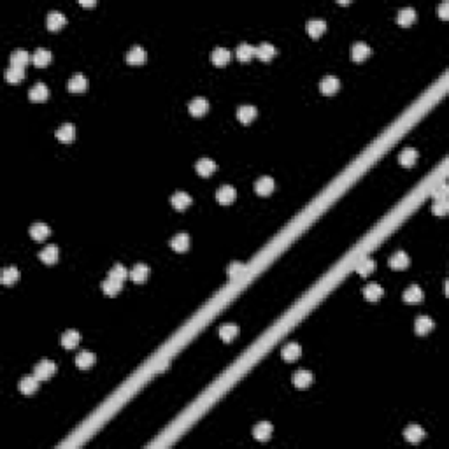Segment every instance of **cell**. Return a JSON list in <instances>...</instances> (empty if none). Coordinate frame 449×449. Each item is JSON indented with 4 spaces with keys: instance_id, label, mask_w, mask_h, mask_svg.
Segmentation results:
<instances>
[{
    "instance_id": "obj_38",
    "label": "cell",
    "mask_w": 449,
    "mask_h": 449,
    "mask_svg": "<svg viewBox=\"0 0 449 449\" xmlns=\"http://www.w3.org/2000/svg\"><path fill=\"white\" fill-rule=\"evenodd\" d=\"M414 20H416V11H414L412 7H402L400 11H398L397 21H398L400 25H404V27L411 25Z\"/></svg>"
},
{
    "instance_id": "obj_35",
    "label": "cell",
    "mask_w": 449,
    "mask_h": 449,
    "mask_svg": "<svg viewBox=\"0 0 449 449\" xmlns=\"http://www.w3.org/2000/svg\"><path fill=\"white\" fill-rule=\"evenodd\" d=\"M30 58H32V56L28 55L25 49H16V51H12V55H11V67L23 69L25 65L30 62Z\"/></svg>"
},
{
    "instance_id": "obj_23",
    "label": "cell",
    "mask_w": 449,
    "mask_h": 449,
    "mask_svg": "<svg viewBox=\"0 0 449 449\" xmlns=\"http://www.w3.org/2000/svg\"><path fill=\"white\" fill-rule=\"evenodd\" d=\"M170 248L178 253H185L189 248V235L188 233H178L170 239Z\"/></svg>"
},
{
    "instance_id": "obj_25",
    "label": "cell",
    "mask_w": 449,
    "mask_h": 449,
    "mask_svg": "<svg viewBox=\"0 0 449 449\" xmlns=\"http://www.w3.org/2000/svg\"><path fill=\"white\" fill-rule=\"evenodd\" d=\"M148 276H150V268H148V265H144V263H137L134 268H132V272H130L132 281H134V283H137V284L146 283Z\"/></svg>"
},
{
    "instance_id": "obj_17",
    "label": "cell",
    "mask_w": 449,
    "mask_h": 449,
    "mask_svg": "<svg viewBox=\"0 0 449 449\" xmlns=\"http://www.w3.org/2000/svg\"><path fill=\"white\" fill-rule=\"evenodd\" d=\"M170 202H172L174 209L185 211L186 207L191 205V197H189L186 191H176V193L172 195V198H170Z\"/></svg>"
},
{
    "instance_id": "obj_15",
    "label": "cell",
    "mask_w": 449,
    "mask_h": 449,
    "mask_svg": "<svg viewBox=\"0 0 449 449\" xmlns=\"http://www.w3.org/2000/svg\"><path fill=\"white\" fill-rule=\"evenodd\" d=\"M292 382H293V386H297V388H307V386H311L312 384V372H309V371H297L295 374L292 375Z\"/></svg>"
},
{
    "instance_id": "obj_37",
    "label": "cell",
    "mask_w": 449,
    "mask_h": 449,
    "mask_svg": "<svg viewBox=\"0 0 449 449\" xmlns=\"http://www.w3.org/2000/svg\"><path fill=\"white\" fill-rule=\"evenodd\" d=\"M39 258L47 265L56 263V260H58V248H56V246H46V248L39 253Z\"/></svg>"
},
{
    "instance_id": "obj_44",
    "label": "cell",
    "mask_w": 449,
    "mask_h": 449,
    "mask_svg": "<svg viewBox=\"0 0 449 449\" xmlns=\"http://www.w3.org/2000/svg\"><path fill=\"white\" fill-rule=\"evenodd\" d=\"M126 274H128V272H126V268L123 267L121 263H116L114 267H112V268L109 270V276H111V277H114V279H119V281L125 279Z\"/></svg>"
},
{
    "instance_id": "obj_32",
    "label": "cell",
    "mask_w": 449,
    "mask_h": 449,
    "mask_svg": "<svg viewBox=\"0 0 449 449\" xmlns=\"http://www.w3.org/2000/svg\"><path fill=\"white\" fill-rule=\"evenodd\" d=\"M95 362H97V356H95L93 353H90V351H81V353L75 356V365H77L79 369H90V367L95 365Z\"/></svg>"
},
{
    "instance_id": "obj_8",
    "label": "cell",
    "mask_w": 449,
    "mask_h": 449,
    "mask_svg": "<svg viewBox=\"0 0 449 449\" xmlns=\"http://www.w3.org/2000/svg\"><path fill=\"white\" fill-rule=\"evenodd\" d=\"M255 191L260 195V197H268V195L274 191V179L268 178V176L260 178L255 183Z\"/></svg>"
},
{
    "instance_id": "obj_21",
    "label": "cell",
    "mask_w": 449,
    "mask_h": 449,
    "mask_svg": "<svg viewBox=\"0 0 449 449\" xmlns=\"http://www.w3.org/2000/svg\"><path fill=\"white\" fill-rule=\"evenodd\" d=\"M188 109L191 112V116H204L209 111V102L205 99H202V97H197V99H193L189 102Z\"/></svg>"
},
{
    "instance_id": "obj_13",
    "label": "cell",
    "mask_w": 449,
    "mask_h": 449,
    "mask_svg": "<svg viewBox=\"0 0 449 449\" xmlns=\"http://www.w3.org/2000/svg\"><path fill=\"white\" fill-rule=\"evenodd\" d=\"M371 53L372 49L367 42H355L353 47H351V58L355 60V62H363Z\"/></svg>"
},
{
    "instance_id": "obj_18",
    "label": "cell",
    "mask_w": 449,
    "mask_h": 449,
    "mask_svg": "<svg viewBox=\"0 0 449 449\" xmlns=\"http://www.w3.org/2000/svg\"><path fill=\"white\" fill-rule=\"evenodd\" d=\"M398 162L404 167H412L414 163L418 162V151L414 148H404L400 151V154H398Z\"/></svg>"
},
{
    "instance_id": "obj_27",
    "label": "cell",
    "mask_w": 449,
    "mask_h": 449,
    "mask_svg": "<svg viewBox=\"0 0 449 449\" xmlns=\"http://www.w3.org/2000/svg\"><path fill=\"white\" fill-rule=\"evenodd\" d=\"M255 55L260 60H263V62H268L276 55V47L272 46L270 42H262L258 47H255Z\"/></svg>"
},
{
    "instance_id": "obj_9",
    "label": "cell",
    "mask_w": 449,
    "mask_h": 449,
    "mask_svg": "<svg viewBox=\"0 0 449 449\" xmlns=\"http://www.w3.org/2000/svg\"><path fill=\"white\" fill-rule=\"evenodd\" d=\"M195 170H197V174H200L202 178H209L211 174H214V170H216V162L211 160V158H200L195 163Z\"/></svg>"
},
{
    "instance_id": "obj_19",
    "label": "cell",
    "mask_w": 449,
    "mask_h": 449,
    "mask_svg": "<svg viewBox=\"0 0 449 449\" xmlns=\"http://www.w3.org/2000/svg\"><path fill=\"white\" fill-rule=\"evenodd\" d=\"M121 288H123V281L114 279V277H111V276H107V279H104V283H102L104 293L109 297L118 295V293L121 292Z\"/></svg>"
},
{
    "instance_id": "obj_10",
    "label": "cell",
    "mask_w": 449,
    "mask_h": 449,
    "mask_svg": "<svg viewBox=\"0 0 449 449\" xmlns=\"http://www.w3.org/2000/svg\"><path fill=\"white\" fill-rule=\"evenodd\" d=\"M272 432H274V426L267 421H262L253 428V437H255L256 441L263 442V441H268V439H270Z\"/></svg>"
},
{
    "instance_id": "obj_42",
    "label": "cell",
    "mask_w": 449,
    "mask_h": 449,
    "mask_svg": "<svg viewBox=\"0 0 449 449\" xmlns=\"http://www.w3.org/2000/svg\"><path fill=\"white\" fill-rule=\"evenodd\" d=\"M375 268V262L372 260V258H365V260L362 262V263H358V267H356V272H358L360 276H369V274H372Z\"/></svg>"
},
{
    "instance_id": "obj_20",
    "label": "cell",
    "mask_w": 449,
    "mask_h": 449,
    "mask_svg": "<svg viewBox=\"0 0 449 449\" xmlns=\"http://www.w3.org/2000/svg\"><path fill=\"white\" fill-rule=\"evenodd\" d=\"M404 437H406L407 442L416 444V442H419V441L425 439V430L418 425H409L406 430H404Z\"/></svg>"
},
{
    "instance_id": "obj_5",
    "label": "cell",
    "mask_w": 449,
    "mask_h": 449,
    "mask_svg": "<svg viewBox=\"0 0 449 449\" xmlns=\"http://www.w3.org/2000/svg\"><path fill=\"white\" fill-rule=\"evenodd\" d=\"M56 139L63 144H69L75 139V126L72 123H63V125L58 126L56 130Z\"/></svg>"
},
{
    "instance_id": "obj_41",
    "label": "cell",
    "mask_w": 449,
    "mask_h": 449,
    "mask_svg": "<svg viewBox=\"0 0 449 449\" xmlns=\"http://www.w3.org/2000/svg\"><path fill=\"white\" fill-rule=\"evenodd\" d=\"M25 77V72L23 69L20 67H9L7 71H5V79H7L9 83H20V81H23Z\"/></svg>"
},
{
    "instance_id": "obj_30",
    "label": "cell",
    "mask_w": 449,
    "mask_h": 449,
    "mask_svg": "<svg viewBox=\"0 0 449 449\" xmlns=\"http://www.w3.org/2000/svg\"><path fill=\"white\" fill-rule=\"evenodd\" d=\"M211 60H213L214 65L218 67H223L230 62V51L226 47H216L213 53H211Z\"/></svg>"
},
{
    "instance_id": "obj_24",
    "label": "cell",
    "mask_w": 449,
    "mask_h": 449,
    "mask_svg": "<svg viewBox=\"0 0 449 449\" xmlns=\"http://www.w3.org/2000/svg\"><path fill=\"white\" fill-rule=\"evenodd\" d=\"M281 355H283V358L286 360V362H295V360L300 358V355H302V347H300V344H297V342H290L283 347Z\"/></svg>"
},
{
    "instance_id": "obj_29",
    "label": "cell",
    "mask_w": 449,
    "mask_h": 449,
    "mask_svg": "<svg viewBox=\"0 0 449 449\" xmlns=\"http://www.w3.org/2000/svg\"><path fill=\"white\" fill-rule=\"evenodd\" d=\"M30 235H32V239H36V240H44V239H47L49 237V233H51V228L47 226V224H44V223H34L30 226Z\"/></svg>"
},
{
    "instance_id": "obj_46",
    "label": "cell",
    "mask_w": 449,
    "mask_h": 449,
    "mask_svg": "<svg viewBox=\"0 0 449 449\" xmlns=\"http://www.w3.org/2000/svg\"><path fill=\"white\" fill-rule=\"evenodd\" d=\"M81 5H95V2H84V0H81Z\"/></svg>"
},
{
    "instance_id": "obj_14",
    "label": "cell",
    "mask_w": 449,
    "mask_h": 449,
    "mask_svg": "<svg viewBox=\"0 0 449 449\" xmlns=\"http://www.w3.org/2000/svg\"><path fill=\"white\" fill-rule=\"evenodd\" d=\"M432 328H434V319L430 318V316H418L416 321H414V330H416L418 335L430 334Z\"/></svg>"
},
{
    "instance_id": "obj_45",
    "label": "cell",
    "mask_w": 449,
    "mask_h": 449,
    "mask_svg": "<svg viewBox=\"0 0 449 449\" xmlns=\"http://www.w3.org/2000/svg\"><path fill=\"white\" fill-rule=\"evenodd\" d=\"M240 272H244V265L239 263V262H233V263H230L228 268H226V274H228L230 277H235L237 274H240Z\"/></svg>"
},
{
    "instance_id": "obj_16",
    "label": "cell",
    "mask_w": 449,
    "mask_h": 449,
    "mask_svg": "<svg viewBox=\"0 0 449 449\" xmlns=\"http://www.w3.org/2000/svg\"><path fill=\"white\" fill-rule=\"evenodd\" d=\"M402 299H404V302H407V303H419V302H423L425 295H423L421 288L416 286V284H412V286H409L406 292H404Z\"/></svg>"
},
{
    "instance_id": "obj_34",
    "label": "cell",
    "mask_w": 449,
    "mask_h": 449,
    "mask_svg": "<svg viewBox=\"0 0 449 449\" xmlns=\"http://www.w3.org/2000/svg\"><path fill=\"white\" fill-rule=\"evenodd\" d=\"M237 118H239L240 123L248 125V123H251L253 119L256 118V107H253V106H240L239 109H237Z\"/></svg>"
},
{
    "instance_id": "obj_3",
    "label": "cell",
    "mask_w": 449,
    "mask_h": 449,
    "mask_svg": "<svg viewBox=\"0 0 449 449\" xmlns=\"http://www.w3.org/2000/svg\"><path fill=\"white\" fill-rule=\"evenodd\" d=\"M146 58H148V53L142 46H134L125 55L126 63H130V65H141V63L146 62Z\"/></svg>"
},
{
    "instance_id": "obj_11",
    "label": "cell",
    "mask_w": 449,
    "mask_h": 449,
    "mask_svg": "<svg viewBox=\"0 0 449 449\" xmlns=\"http://www.w3.org/2000/svg\"><path fill=\"white\" fill-rule=\"evenodd\" d=\"M69 91L72 93H83L84 90L88 88V79L84 77L83 74H74L67 83Z\"/></svg>"
},
{
    "instance_id": "obj_36",
    "label": "cell",
    "mask_w": 449,
    "mask_h": 449,
    "mask_svg": "<svg viewBox=\"0 0 449 449\" xmlns=\"http://www.w3.org/2000/svg\"><path fill=\"white\" fill-rule=\"evenodd\" d=\"M18 279H20V270L16 267H5L4 270H2L0 281H2V284H5V286H11V284L18 283Z\"/></svg>"
},
{
    "instance_id": "obj_40",
    "label": "cell",
    "mask_w": 449,
    "mask_h": 449,
    "mask_svg": "<svg viewBox=\"0 0 449 449\" xmlns=\"http://www.w3.org/2000/svg\"><path fill=\"white\" fill-rule=\"evenodd\" d=\"M253 55H255V47H253L251 44H248V42L239 44V47H237V56H239L240 62H248V60L253 58Z\"/></svg>"
},
{
    "instance_id": "obj_4",
    "label": "cell",
    "mask_w": 449,
    "mask_h": 449,
    "mask_svg": "<svg viewBox=\"0 0 449 449\" xmlns=\"http://www.w3.org/2000/svg\"><path fill=\"white\" fill-rule=\"evenodd\" d=\"M47 97H49V88L44 83H36L28 91V99L32 102H44V100H47Z\"/></svg>"
},
{
    "instance_id": "obj_2",
    "label": "cell",
    "mask_w": 449,
    "mask_h": 449,
    "mask_svg": "<svg viewBox=\"0 0 449 449\" xmlns=\"http://www.w3.org/2000/svg\"><path fill=\"white\" fill-rule=\"evenodd\" d=\"M340 88V81L334 75H325L321 81H319V91L323 95H334L337 93Z\"/></svg>"
},
{
    "instance_id": "obj_1",
    "label": "cell",
    "mask_w": 449,
    "mask_h": 449,
    "mask_svg": "<svg viewBox=\"0 0 449 449\" xmlns=\"http://www.w3.org/2000/svg\"><path fill=\"white\" fill-rule=\"evenodd\" d=\"M55 372H56V363L51 362V360H42L34 369V375L37 379H49L55 375Z\"/></svg>"
},
{
    "instance_id": "obj_33",
    "label": "cell",
    "mask_w": 449,
    "mask_h": 449,
    "mask_svg": "<svg viewBox=\"0 0 449 449\" xmlns=\"http://www.w3.org/2000/svg\"><path fill=\"white\" fill-rule=\"evenodd\" d=\"M79 340H81V335H79L77 330H67L62 335V346L65 349H74L79 344Z\"/></svg>"
},
{
    "instance_id": "obj_12",
    "label": "cell",
    "mask_w": 449,
    "mask_h": 449,
    "mask_svg": "<svg viewBox=\"0 0 449 449\" xmlns=\"http://www.w3.org/2000/svg\"><path fill=\"white\" fill-rule=\"evenodd\" d=\"M65 23H67V18L62 14L60 11H51L49 14H47L46 18V25L49 30H60L62 27H65Z\"/></svg>"
},
{
    "instance_id": "obj_43",
    "label": "cell",
    "mask_w": 449,
    "mask_h": 449,
    "mask_svg": "<svg viewBox=\"0 0 449 449\" xmlns=\"http://www.w3.org/2000/svg\"><path fill=\"white\" fill-rule=\"evenodd\" d=\"M432 211H434V214L444 216L446 211H448V198L446 197H435L434 205H432Z\"/></svg>"
},
{
    "instance_id": "obj_7",
    "label": "cell",
    "mask_w": 449,
    "mask_h": 449,
    "mask_svg": "<svg viewBox=\"0 0 449 449\" xmlns=\"http://www.w3.org/2000/svg\"><path fill=\"white\" fill-rule=\"evenodd\" d=\"M388 263H390V268H393V270H404V268L409 267L411 260H409V256H407V253L397 251L390 256V262H388Z\"/></svg>"
},
{
    "instance_id": "obj_22",
    "label": "cell",
    "mask_w": 449,
    "mask_h": 449,
    "mask_svg": "<svg viewBox=\"0 0 449 449\" xmlns=\"http://www.w3.org/2000/svg\"><path fill=\"white\" fill-rule=\"evenodd\" d=\"M382 295H384V290H382V286H379V284H375V283L367 284V286L363 288V297H365V300H369V302H377Z\"/></svg>"
},
{
    "instance_id": "obj_31",
    "label": "cell",
    "mask_w": 449,
    "mask_h": 449,
    "mask_svg": "<svg viewBox=\"0 0 449 449\" xmlns=\"http://www.w3.org/2000/svg\"><path fill=\"white\" fill-rule=\"evenodd\" d=\"M305 30H307V34L311 37H319L327 30V23L323 20H309L305 23Z\"/></svg>"
},
{
    "instance_id": "obj_28",
    "label": "cell",
    "mask_w": 449,
    "mask_h": 449,
    "mask_svg": "<svg viewBox=\"0 0 449 449\" xmlns=\"http://www.w3.org/2000/svg\"><path fill=\"white\" fill-rule=\"evenodd\" d=\"M39 390V379L34 375V377H30V375H27V377H23L20 381V391L25 395H32L36 393V391Z\"/></svg>"
},
{
    "instance_id": "obj_26",
    "label": "cell",
    "mask_w": 449,
    "mask_h": 449,
    "mask_svg": "<svg viewBox=\"0 0 449 449\" xmlns=\"http://www.w3.org/2000/svg\"><path fill=\"white\" fill-rule=\"evenodd\" d=\"M32 62L36 63L37 67H46V65H49V62H51V51H49L47 47H39V49L32 55Z\"/></svg>"
},
{
    "instance_id": "obj_6",
    "label": "cell",
    "mask_w": 449,
    "mask_h": 449,
    "mask_svg": "<svg viewBox=\"0 0 449 449\" xmlns=\"http://www.w3.org/2000/svg\"><path fill=\"white\" fill-rule=\"evenodd\" d=\"M235 197H237L235 188H233V186H230V185H223L216 191V200L220 202V204H223V205L232 204V202L235 200Z\"/></svg>"
},
{
    "instance_id": "obj_39",
    "label": "cell",
    "mask_w": 449,
    "mask_h": 449,
    "mask_svg": "<svg viewBox=\"0 0 449 449\" xmlns=\"http://www.w3.org/2000/svg\"><path fill=\"white\" fill-rule=\"evenodd\" d=\"M237 334H239V328H237V325H223V327L220 328V337L224 340V342H230V340H233L237 337Z\"/></svg>"
}]
</instances>
